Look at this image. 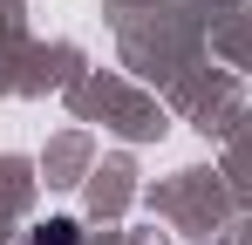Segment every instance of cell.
<instances>
[{"instance_id":"1","label":"cell","mask_w":252,"mask_h":245,"mask_svg":"<svg viewBox=\"0 0 252 245\" xmlns=\"http://www.w3.org/2000/svg\"><path fill=\"white\" fill-rule=\"evenodd\" d=\"M41 245H75V225H68V218H48V225H41Z\"/></svg>"}]
</instances>
